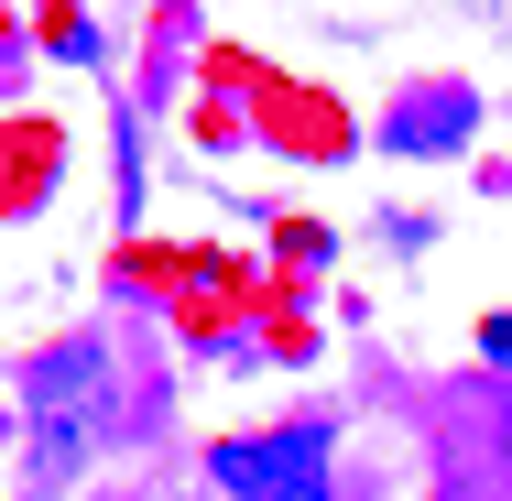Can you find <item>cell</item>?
<instances>
[{"instance_id":"obj_1","label":"cell","mask_w":512,"mask_h":501,"mask_svg":"<svg viewBox=\"0 0 512 501\" xmlns=\"http://www.w3.org/2000/svg\"><path fill=\"white\" fill-rule=\"evenodd\" d=\"M207 480L229 501H327V425H273V436H218Z\"/></svg>"},{"instance_id":"obj_2","label":"cell","mask_w":512,"mask_h":501,"mask_svg":"<svg viewBox=\"0 0 512 501\" xmlns=\"http://www.w3.org/2000/svg\"><path fill=\"white\" fill-rule=\"evenodd\" d=\"M458 131H469V99H458V88H436V99L393 109V153H425V142H458Z\"/></svg>"},{"instance_id":"obj_3","label":"cell","mask_w":512,"mask_h":501,"mask_svg":"<svg viewBox=\"0 0 512 501\" xmlns=\"http://www.w3.org/2000/svg\"><path fill=\"white\" fill-rule=\"evenodd\" d=\"M480 349H491V360L512 371V316H491V327H480Z\"/></svg>"},{"instance_id":"obj_4","label":"cell","mask_w":512,"mask_h":501,"mask_svg":"<svg viewBox=\"0 0 512 501\" xmlns=\"http://www.w3.org/2000/svg\"><path fill=\"white\" fill-rule=\"evenodd\" d=\"M502 458H512V403H502Z\"/></svg>"}]
</instances>
